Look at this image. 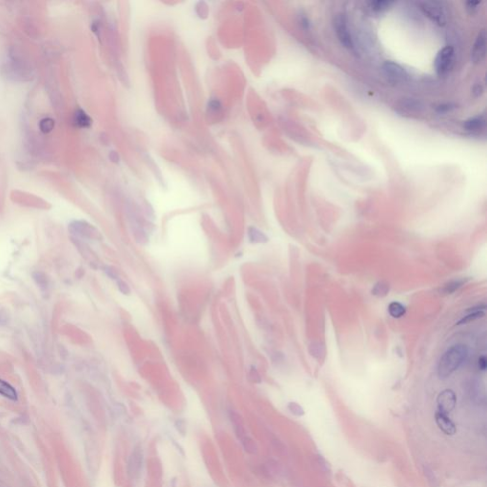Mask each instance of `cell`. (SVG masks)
Wrapping results in <instances>:
<instances>
[{
    "label": "cell",
    "mask_w": 487,
    "mask_h": 487,
    "mask_svg": "<svg viewBox=\"0 0 487 487\" xmlns=\"http://www.w3.org/2000/svg\"><path fill=\"white\" fill-rule=\"evenodd\" d=\"M468 355V350L465 345L456 344L451 346L442 356L439 366L438 374L442 379L450 376L461 365L465 363Z\"/></svg>",
    "instance_id": "obj_1"
},
{
    "label": "cell",
    "mask_w": 487,
    "mask_h": 487,
    "mask_svg": "<svg viewBox=\"0 0 487 487\" xmlns=\"http://www.w3.org/2000/svg\"><path fill=\"white\" fill-rule=\"evenodd\" d=\"M421 9L433 22L440 26H443L446 22L445 11L442 3L437 1H424L421 3Z\"/></svg>",
    "instance_id": "obj_2"
},
{
    "label": "cell",
    "mask_w": 487,
    "mask_h": 487,
    "mask_svg": "<svg viewBox=\"0 0 487 487\" xmlns=\"http://www.w3.org/2000/svg\"><path fill=\"white\" fill-rule=\"evenodd\" d=\"M333 25H334L335 32L337 33V36H338L341 44L345 48H349V49L352 48L353 47V40H352L351 34L349 33L345 16L343 14H337L334 17Z\"/></svg>",
    "instance_id": "obj_3"
},
{
    "label": "cell",
    "mask_w": 487,
    "mask_h": 487,
    "mask_svg": "<svg viewBox=\"0 0 487 487\" xmlns=\"http://www.w3.org/2000/svg\"><path fill=\"white\" fill-rule=\"evenodd\" d=\"M454 58V49L450 46H446L442 49L435 58V68L438 74H445L452 65Z\"/></svg>",
    "instance_id": "obj_4"
},
{
    "label": "cell",
    "mask_w": 487,
    "mask_h": 487,
    "mask_svg": "<svg viewBox=\"0 0 487 487\" xmlns=\"http://www.w3.org/2000/svg\"><path fill=\"white\" fill-rule=\"evenodd\" d=\"M231 420H232V422H233V427H234V430L236 432V435L237 437L239 438V440L241 441V443L243 444L244 449L248 452H255V447L254 443L252 442V440L246 435L245 433V430L244 428L243 424H242V421L240 420V417L234 413V412H232L231 414Z\"/></svg>",
    "instance_id": "obj_5"
},
{
    "label": "cell",
    "mask_w": 487,
    "mask_h": 487,
    "mask_svg": "<svg viewBox=\"0 0 487 487\" xmlns=\"http://www.w3.org/2000/svg\"><path fill=\"white\" fill-rule=\"evenodd\" d=\"M383 72L385 77L392 83L404 82L407 77L404 68L394 62H386L383 66Z\"/></svg>",
    "instance_id": "obj_6"
},
{
    "label": "cell",
    "mask_w": 487,
    "mask_h": 487,
    "mask_svg": "<svg viewBox=\"0 0 487 487\" xmlns=\"http://www.w3.org/2000/svg\"><path fill=\"white\" fill-rule=\"evenodd\" d=\"M437 402H438L439 412L447 415L448 413H450L452 410L454 409L455 406H456L457 398H456L454 391H452L451 389L443 390V392H441L440 395L438 396Z\"/></svg>",
    "instance_id": "obj_7"
},
{
    "label": "cell",
    "mask_w": 487,
    "mask_h": 487,
    "mask_svg": "<svg viewBox=\"0 0 487 487\" xmlns=\"http://www.w3.org/2000/svg\"><path fill=\"white\" fill-rule=\"evenodd\" d=\"M487 46V33L486 30H482L477 35L475 43L471 50V60L473 63H480L486 56Z\"/></svg>",
    "instance_id": "obj_8"
},
{
    "label": "cell",
    "mask_w": 487,
    "mask_h": 487,
    "mask_svg": "<svg viewBox=\"0 0 487 487\" xmlns=\"http://www.w3.org/2000/svg\"><path fill=\"white\" fill-rule=\"evenodd\" d=\"M399 112H405L407 114L420 113L423 110L422 103L413 98H407L400 101L397 105Z\"/></svg>",
    "instance_id": "obj_9"
},
{
    "label": "cell",
    "mask_w": 487,
    "mask_h": 487,
    "mask_svg": "<svg viewBox=\"0 0 487 487\" xmlns=\"http://www.w3.org/2000/svg\"><path fill=\"white\" fill-rule=\"evenodd\" d=\"M436 422L439 428L445 433L446 435H454L456 433V426L454 422L451 421L447 415L441 412H437L436 414Z\"/></svg>",
    "instance_id": "obj_10"
},
{
    "label": "cell",
    "mask_w": 487,
    "mask_h": 487,
    "mask_svg": "<svg viewBox=\"0 0 487 487\" xmlns=\"http://www.w3.org/2000/svg\"><path fill=\"white\" fill-rule=\"evenodd\" d=\"M247 235H248V239L251 243H266L268 241V237L266 236V234L255 227H250L248 229Z\"/></svg>",
    "instance_id": "obj_11"
},
{
    "label": "cell",
    "mask_w": 487,
    "mask_h": 487,
    "mask_svg": "<svg viewBox=\"0 0 487 487\" xmlns=\"http://www.w3.org/2000/svg\"><path fill=\"white\" fill-rule=\"evenodd\" d=\"M485 123H486V120H485L484 116H476V117H472V118L465 120L463 126L466 131L472 132V131L481 130L485 126Z\"/></svg>",
    "instance_id": "obj_12"
},
{
    "label": "cell",
    "mask_w": 487,
    "mask_h": 487,
    "mask_svg": "<svg viewBox=\"0 0 487 487\" xmlns=\"http://www.w3.org/2000/svg\"><path fill=\"white\" fill-rule=\"evenodd\" d=\"M0 394L11 401H16L18 399L15 388L3 380H0Z\"/></svg>",
    "instance_id": "obj_13"
},
{
    "label": "cell",
    "mask_w": 487,
    "mask_h": 487,
    "mask_svg": "<svg viewBox=\"0 0 487 487\" xmlns=\"http://www.w3.org/2000/svg\"><path fill=\"white\" fill-rule=\"evenodd\" d=\"M388 313L393 318H401L406 313V308L399 302H391L388 305Z\"/></svg>",
    "instance_id": "obj_14"
},
{
    "label": "cell",
    "mask_w": 487,
    "mask_h": 487,
    "mask_svg": "<svg viewBox=\"0 0 487 487\" xmlns=\"http://www.w3.org/2000/svg\"><path fill=\"white\" fill-rule=\"evenodd\" d=\"M389 291V286L386 282H379L372 288V294L377 297H384L386 296Z\"/></svg>",
    "instance_id": "obj_15"
},
{
    "label": "cell",
    "mask_w": 487,
    "mask_h": 487,
    "mask_svg": "<svg viewBox=\"0 0 487 487\" xmlns=\"http://www.w3.org/2000/svg\"><path fill=\"white\" fill-rule=\"evenodd\" d=\"M393 4L391 1H374L371 2V9L375 11H383L388 10V8Z\"/></svg>",
    "instance_id": "obj_16"
},
{
    "label": "cell",
    "mask_w": 487,
    "mask_h": 487,
    "mask_svg": "<svg viewBox=\"0 0 487 487\" xmlns=\"http://www.w3.org/2000/svg\"><path fill=\"white\" fill-rule=\"evenodd\" d=\"M485 316V313L481 310H477V311H474L472 313H469L468 315L465 316L463 319H461L458 325H462V324H465V323H468V322L474 321L476 319H479V318H482Z\"/></svg>",
    "instance_id": "obj_17"
},
{
    "label": "cell",
    "mask_w": 487,
    "mask_h": 487,
    "mask_svg": "<svg viewBox=\"0 0 487 487\" xmlns=\"http://www.w3.org/2000/svg\"><path fill=\"white\" fill-rule=\"evenodd\" d=\"M464 284V281H454V282H450L449 284L445 285V287L443 288V290L446 292V293H452L454 292L455 290H457L458 288H461Z\"/></svg>",
    "instance_id": "obj_18"
},
{
    "label": "cell",
    "mask_w": 487,
    "mask_h": 487,
    "mask_svg": "<svg viewBox=\"0 0 487 487\" xmlns=\"http://www.w3.org/2000/svg\"><path fill=\"white\" fill-rule=\"evenodd\" d=\"M117 285H118V288L119 290L121 291L123 294L125 295H129L131 293V288L128 286V284L122 280H118L117 282Z\"/></svg>",
    "instance_id": "obj_19"
},
{
    "label": "cell",
    "mask_w": 487,
    "mask_h": 487,
    "mask_svg": "<svg viewBox=\"0 0 487 487\" xmlns=\"http://www.w3.org/2000/svg\"><path fill=\"white\" fill-rule=\"evenodd\" d=\"M481 3L479 1H469V2H466L465 3V6H466V10L469 12V13H474L475 11H477L478 9V6L480 5Z\"/></svg>",
    "instance_id": "obj_20"
},
{
    "label": "cell",
    "mask_w": 487,
    "mask_h": 487,
    "mask_svg": "<svg viewBox=\"0 0 487 487\" xmlns=\"http://www.w3.org/2000/svg\"><path fill=\"white\" fill-rule=\"evenodd\" d=\"M249 376H250V379L255 382V383H260L261 382V377L259 375L257 369L255 368L254 366L251 367L250 369V372H249Z\"/></svg>",
    "instance_id": "obj_21"
},
{
    "label": "cell",
    "mask_w": 487,
    "mask_h": 487,
    "mask_svg": "<svg viewBox=\"0 0 487 487\" xmlns=\"http://www.w3.org/2000/svg\"><path fill=\"white\" fill-rule=\"evenodd\" d=\"M454 105L452 104H443V105H440L438 108H437V111L438 112H447V111H452L454 109Z\"/></svg>",
    "instance_id": "obj_22"
},
{
    "label": "cell",
    "mask_w": 487,
    "mask_h": 487,
    "mask_svg": "<svg viewBox=\"0 0 487 487\" xmlns=\"http://www.w3.org/2000/svg\"><path fill=\"white\" fill-rule=\"evenodd\" d=\"M478 365H479V368L482 369V370H486L487 369V358L485 356H482L479 358V361H478Z\"/></svg>",
    "instance_id": "obj_23"
},
{
    "label": "cell",
    "mask_w": 487,
    "mask_h": 487,
    "mask_svg": "<svg viewBox=\"0 0 487 487\" xmlns=\"http://www.w3.org/2000/svg\"><path fill=\"white\" fill-rule=\"evenodd\" d=\"M483 92H484V89H483V87H482L481 85H476V86L473 88V89H472V93L474 94V96H475V97H479V96H481V95L483 94Z\"/></svg>",
    "instance_id": "obj_24"
},
{
    "label": "cell",
    "mask_w": 487,
    "mask_h": 487,
    "mask_svg": "<svg viewBox=\"0 0 487 487\" xmlns=\"http://www.w3.org/2000/svg\"><path fill=\"white\" fill-rule=\"evenodd\" d=\"M109 276L111 277L112 279H117L118 278V274H117V271L113 268V267H108V270H107Z\"/></svg>",
    "instance_id": "obj_25"
}]
</instances>
